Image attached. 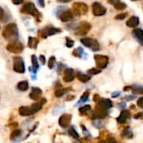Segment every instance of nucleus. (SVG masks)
Returning <instances> with one entry per match:
<instances>
[{"label":"nucleus","mask_w":143,"mask_h":143,"mask_svg":"<svg viewBox=\"0 0 143 143\" xmlns=\"http://www.w3.org/2000/svg\"><path fill=\"white\" fill-rule=\"evenodd\" d=\"M74 79H75V75H74V70L72 69H67V70H65L63 80L65 82H70Z\"/></svg>","instance_id":"13"},{"label":"nucleus","mask_w":143,"mask_h":143,"mask_svg":"<svg viewBox=\"0 0 143 143\" xmlns=\"http://www.w3.org/2000/svg\"><path fill=\"white\" fill-rule=\"evenodd\" d=\"M89 99V92L88 91H85L84 94L81 95V98H80V101H83V102H85V101H87Z\"/></svg>","instance_id":"32"},{"label":"nucleus","mask_w":143,"mask_h":143,"mask_svg":"<svg viewBox=\"0 0 143 143\" xmlns=\"http://www.w3.org/2000/svg\"><path fill=\"white\" fill-rule=\"evenodd\" d=\"M22 134V131L20 130H14V131H13L12 133H11V135H10V138H11V140H13V139H16L17 137L18 136H20V135Z\"/></svg>","instance_id":"26"},{"label":"nucleus","mask_w":143,"mask_h":143,"mask_svg":"<svg viewBox=\"0 0 143 143\" xmlns=\"http://www.w3.org/2000/svg\"><path fill=\"white\" fill-rule=\"evenodd\" d=\"M3 36L6 39H15L18 37V28L15 24H8L3 30Z\"/></svg>","instance_id":"1"},{"label":"nucleus","mask_w":143,"mask_h":143,"mask_svg":"<svg viewBox=\"0 0 143 143\" xmlns=\"http://www.w3.org/2000/svg\"><path fill=\"white\" fill-rule=\"evenodd\" d=\"M138 24H139V18L138 17L132 16L126 21V25L130 28H136Z\"/></svg>","instance_id":"15"},{"label":"nucleus","mask_w":143,"mask_h":143,"mask_svg":"<svg viewBox=\"0 0 143 143\" xmlns=\"http://www.w3.org/2000/svg\"><path fill=\"white\" fill-rule=\"evenodd\" d=\"M73 11L77 16L85 15L88 12V6L84 3L77 2L73 4Z\"/></svg>","instance_id":"3"},{"label":"nucleus","mask_w":143,"mask_h":143,"mask_svg":"<svg viewBox=\"0 0 143 143\" xmlns=\"http://www.w3.org/2000/svg\"><path fill=\"white\" fill-rule=\"evenodd\" d=\"M118 1H119V0H108V2H109L110 3L113 4V5H114V4L116 3V2H118Z\"/></svg>","instance_id":"44"},{"label":"nucleus","mask_w":143,"mask_h":143,"mask_svg":"<svg viewBox=\"0 0 143 143\" xmlns=\"http://www.w3.org/2000/svg\"><path fill=\"white\" fill-rule=\"evenodd\" d=\"M141 116H142V113H138L137 115L135 116V119H139V118H141Z\"/></svg>","instance_id":"43"},{"label":"nucleus","mask_w":143,"mask_h":143,"mask_svg":"<svg viewBox=\"0 0 143 143\" xmlns=\"http://www.w3.org/2000/svg\"><path fill=\"white\" fill-rule=\"evenodd\" d=\"M38 43H39V40L37 39L32 38V37H29V48L36 49Z\"/></svg>","instance_id":"23"},{"label":"nucleus","mask_w":143,"mask_h":143,"mask_svg":"<svg viewBox=\"0 0 143 143\" xmlns=\"http://www.w3.org/2000/svg\"><path fill=\"white\" fill-rule=\"evenodd\" d=\"M137 105H138V106H140L141 108L143 107V97H141L139 100H138V101H137Z\"/></svg>","instance_id":"36"},{"label":"nucleus","mask_w":143,"mask_h":143,"mask_svg":"<svg viewBox=\"0 0 143 143\" xmlns=\"http://www.w3.org/2000/svg\"><path fill=\"white\" fill-rule=\"evenodd\" d=\"M60 31H61L60 29H56V28L47 27L41 31V36H42L43 38H47L48 36H51V35H54L55 34L60 33Z\"/></svg>","instance_id":"10"},{"label":"nucleus","mask_w":143,"mask_h":143,"mask_svg":"<svg viewBox=\"0 0 143 143\" xmlns=\"http://www.w3.org/2000/svg\"><path fill=\"white\" fill-rule=\"evenodd\" d=\"M114 8L117 9V10H124V9L126 8V4L125 3L118 1L114 4Z\"/></svg>","instance_id":"24"},{"label":"nucleus","mask_w":143,"mask_h":143,"mask_svg":"<svg viewBox=\"0 0 143 143\" xmlns=\"http://www.w3.org/2000/svg\"><path fill=\"white\" fill-rule=\"evenodd\" d=\"M32 59V64H33V68L34 69V70L36 71L37 69L39 68V63H38V59H37L35 55H32L31 57Z\"/></svg>","instance_id":"27"},{"label":"nucleus","mask_w":143,"mask_h":143,"mask_svg":"<svg viewBox=\"0 0 143 143\" xmlns=\"http://www.w3.org/2000/svg\"><path fill=\"white\" fill-rule=\"evenodd\" d=\"M92 12L95 16H102L106 13V8L99 3H94L92 4Z\"/></svg>","instance_id":"9"},{"label":"nucleus","mask_w":143,"mask_h":143,"mask_svg":"<svg viewBox=\"0 0 143 143\" xmlns=\"http://www.w3.org/2000/svg\"><path fill=\"white\" fill-rule=\"evenodd\" d=\"M58 1L60 3H69V2H70L71 0H58Z\"/></svg>","instance_id":"46"},{"label":"nucleus","mask_w":143,"mask_h":143,"mask_svg":"<svg viewBox=\"0 0 143 143\" xmlns=\"http://www.w3.org/2000/svg\"><path fill=\"white\" fill-rule=\"evenodd\" d=\"M69 134H70L71 136H73L74 138H79V134L76 132V131L75 130L74 127L70 128V130H69Z\"/></svg>","instance_id":"29"},{"label":"nucleus","mask_w":143,"mask_h":143,"mask_svg":"<svg viewBox=\"0 0 143 143\" xmlns=\"http://www.w3.org/2000/svg\"><path fill=\"white\" fill-rule=\"evenodd\" d=\"M67 90L66 89H59V90H57L56 91H55V96L58 98L61 97V96H63L64 94L66 93Z\"/></svg>","instance_id":"28"},{"label":"nucleus","mask_w":143,"mask_h":143,"mask_svg":"<svg viewBox=\"0 0 143 143\" xmlns=\"http://www.w3.org/2000/svg\"><path fill=\"white\" fill-rule=\"evenodd\" d=\"M132 1H136V0H132Z\"/></svg>","instance_id":"48"},{"label":"nucleus","mask_w":143,"mask_h":143,"mask_svg":"<svg viewBox=\"0 0 143 143\" xmlns=\"http://www.w3.org/2000/svg\"><path fill=\"white\" fill-rule=\"evenodd\" d=\"M39 59H40V61H41V63H42L43 64H45V57L44 56V55H40Z\"/></svg>","instance_id":"41"},{"label":"nucleus","mask_w":143,"mask_h":143,"mask_svg":"<svg viewBox=\"0 0 143 143\" xmlns=\"http://www.w3.org/2000/svg\"><path fill=\"white\" fill-rule=\"evenodd\" d=\"M91 29L90 24L87 22H81L75 29V34L77 35H85Z\"/></svg>","instance_id":"7"},{"label":"nucleus","mask_w":143,"mask_h":143,"mask_svg":"<svg viewBox=\"0 0 143 143\" xmlns=\"http://www.w3.org/2000/svg\"><path fill=\"white\" fill-rule=\"evenodd\" d=\"M76 77L78 78V80H80L81 82H87L90 80V76L84 75V74H80V73H77Z\"/></svg>","instance_id":"22"},{"label":"nucleus","mask_w":143,"mask_h":143,"mask_svg":"<svg viewBox=\"0 0 143 143\" xmlns=\"http://www.w3.org/2000/svg\"><path fill=\"white\" fill-rule=\"evenodd\" d=\"M70 120H71V116H70V115L64 114L63 116H60V118H59V126H60L61 127H63V128L68 127V126L70 125Z\"/></svg>","instance_id":"11"},{"label":"nucleus","mask_w":143,"mask_h":143,"mask_svg":"<svg viewBox=\"0 0 143 143\" xmlns=\"http://www.w3.org/2000/svg\"><path fill=\"white\" fill-rule=\"evenodd\" d=\"M99 105L102 109H109L112 106V102L111 100H110L109 99H102L98 101Z\"/></svg>","instance_id":"16"},{"label":"nucleus","mask_w":143,"mask_h":143,"mask_svg":"<svg viewBox=\"0 0 143 143\" xmlns=\"http://www.w3.org/2000/svg\"><path fill=\"white\" fill-rule=\"evenodd\" d=\"M127 16V13H120V14L116 15L115 17V19H117V20H122L124 19Z\"/></svg>","instance_id":"33"},{"label":"nucleus","mask_w":143,"mask_h":143,"mask_svg":"<svg viewBox=\"0 0 143 143\" xmlns=\"http://www.w3.org/2000/svg\"><path fill=\"white\" fill-rule=\"evenodd\" d=\"M41 94H42V90H41L39 88H35V87H34V88H32V91L29 95V97L32 100H36L39 99Z\"/></svg>","instance_id":"14"},{"label":"nucleus","mask_w":143,"mask_h":143,"mask_svg":"<svg viewBox=\"0 0 143 143\" xmlns=\"http://www.w3.org/2000/svg\"><path fill=\"white\" fill-rule=\"evenodd\" d=\"M13 70L18 73H24L25 67L24 63L21 57H15L13 58Z\"/></svg>","instance_id":"8"},{"label":"nucleus","mask_w":143,"mask_h":143,"mask_svg":"<svg viewBox=\"0 0 143 143\" xmlns=\"http://www.w3.org/2000/svg\"><path fill=\"white\" fill-rule=\"evenodd\" d=\"M132 34L134 35L135 38L139 41V43L142 44L143 43V31L141 29H136L132 31Z\"/></svg>","instance_id":"17"},{"label":"nucleus","mask_w":143,"mask_h":143,"mask_svg":"<svg viewBox=\"0 0 143 143\" xmlns=\"http://www.w3.org/2000/svg\"><path fill=\"white\" fill-rule=\"evenodd\" d=\"M105 116H106V112L105 111V110H103L102 108L101 109H96L95 113L92 115V116H93V118H104Z\"/></svg>","instance_id":"20"},{"label":"nucleus","mask_w":143,"mask_h":143,"mask_svg":"<svg viewBox=\"0 0 143 143\" xmlns=\"http://www.w3.org/2000/svg\"><path fill=\"white\" fill-rule=\"evenodd\" d=\"M3 17V8H0V20L2 19Z\"/></svg>","instance_id":"42"},{"label":"nucleus","mask_w":143,"mask_h":143,"mask_svg":"<svg viewBox=\"0 0 143 143\" xmlns=\"http://www.w3.org/2000/svg\"><path fill=\"white\" fill-rule=\"evenodd\" d=\"M39 4L41 7H44V0H39Z\"/></svg>","instance_id":"45"},{"label":"nucleus","mask_w":143,"mask_h":143,"mask_svg":"<svg viewBox=\"0 0 143 143\" xmlns=\"http://www.w3.org/2000/svg\"><path fill=\"white\" fill-rule=\"evenodd\" d=\"M95 64L99 69H104L107 66L109 63V59L105 55H101V54H95Z\"/></svg>","instance_id":"6"},{"label":"nucleus","mask_w":143,"mask_h":143,"mask_svg":"<svg viewBox=\"0 0 143 143\" xmlns=\"http://www.w3.org/2000/svg\"><path fill=\"white\" fill-rule=\"evenodd\" d=\"M7 50L13 54H19L24 50V45L18 41H13L7 45Z\"/></svg>","instance_id":"4"},{"label":"nucleus","mask_w":143,"mask_h":143,"mask_svg":"<svg viewBox=\"0 0 143 143\" xmlns=\"http://www.w3.org/2000/svg\"><path fill=\"white\" fill-rule=\"evenodd\" d=\"M130 131H131V128H130V127L126 128L125 130H124V131L122 132V136H126V135H127Z\"/></svg>","instance_id":"37"},{"label":"nucleus","mask_w":143,"mask_h":143,"mask_svg":"<svg viewBox=\"0 0 143 143\" xmlns=\"http://www.w3.org/2000/svg\"><path fill=\"white\" fill-rule=\"evenodd\" d=\"M107 143H116V141L112 137H110L108 141H107Z\"/></svg>","instance_id":"40"},{"label":"nucleus","mask_w":143,"mask_h":143,"mask_svg":"<svg viewBox=\"0 0 143 143\" xmlns=\"http://www.w3.org/2000/svg\"><path fill=\"white\" fill-rule=\"evenodd\" d=\"M90 110V105H84L83 107L80 108V112L81 114H85L87 111H89Z\"/></svg>","instance_id":"31"},{"label":"nucleus","mask_w":143,"mask_h":143,"mask_svg":"<svg viewBox=\"0 0 143 143\" xmlns=\"http://www.w3.org/2000/svg\"><path fill=\"white\" fill-rule=\"evenodd\" d=\"M80 42L84 44L85 46L88 48H90L92 50L94 51H96V50L100 49V45L98 44V42L94 39L91 38H84L80 39Z\"/></svg>","instance_id":"5"},{"label":"nucleus","mask_w":143,"mask_h":143,"mask_svg":"<svg viewBox=\"0 0 143 143\" xmlns=\"http://www.w3.org/2000/svg\"><path fill=\"white\" fill-rule=\"evenodd\" d=\"M19 114L23 116H30V115L34 114L32 110L30 109V107H28V106H22L19 108Z\"/></svg>","instance_id":"19"},{"label":"nucleus","mask_w":143,"mask_h":143,"mask_svg":"<svg viewBox=\"0 0 143 143\" xmlns=\"http://www.w3.org/2000/svg\"><path fill=\"white\" fill-rule=\"evenodd\" d=\"M99 73H100V70H98L96 68H92L88 70V74H90V75H96V74Z\"/></svg>","instance_id":"34"},{"label":"nucleus","mask_w":143,"mask_h":143,"mask_svg":"<svg viewBox=\"0 0 143 143\" xmlns=\"http://www.w3.org/2000/svg\"><path fill=\"white\" fill-rule=\"evenodd\" d=\"M21 12L23 13H26V14H30L32 16H34L38 20H39L40 18H41L40 13L38 11V9L35 8L34 4L33 3H25L24 5L22 7Z\"/></svg>","instance_id":"2"},{"label":"nucleus","mask_w":143,"mask_h":143,"mask_svg":"<svg viewBox=\"0 0 143 143\" xmlns=\"http://www.w3.org/2000/svg\"><path fill=\"white\" fill-rule=\"evenodd\" d=\"M73 16L74 15L71 10H66L61 13L60 16H59V18H60V20L63 22H68L72 19Z\"/></svg>","instance_id":"12"},{"label":"nucleus","mask_w":143,"mask_h":143,"mask_svg":"<svg viewBox=\"0 0 143 143\" xmlns=\"http://www.w3.org/2000/svg\"><path fill=\"white\" fill-rule=\"evenodd\" d=\"M55 64V57L54 56H51L49 59V63H48V66L49 69H53Z\"/></svg>","instance_id":"30"},{"label":"nucleus","mask_w":143,"mask_h":143,"mask_svg":"<svg viewBox=\"0 0 143 143\" xmlns=\"http://www.w3.org/2000/svg\"><path fill=\"white\" fill-rule=\"evenodd\" d=\"M12 2L13 4H16V5H18V4H21L23 2H24V0H12Z\"/></svg>","instance_id":"38"},{"label":"nucleus","mask_w":143,"mask_h":143,"mask_svg":"<svg viewBox=\"0 0 143 143\" xmlns=\"http://www.w3.org/2000/svg\"><path fill=\"white\" fill-rule=\"evenodd\" d=\"M66 46L68 48H71L74 46V41L70 39H68L67 38V40H66Z\"/></svg>","instance_id":"35"},{"label":"nucleus","mask_w":143,"mask_h":143,"mask_svg":"<svg viewBox=\"0 0 143 143\" xmlns=\"http://www.w3.org/2000/svg\"><path fill=\"white\" fill-rule=\"evenodd\" d=\"M121 95V92H119V91H117V92H113L112 93V97H114V98H116V97H118V96Z\"/></svg>","instance_id":"39"},{"label":"nucleus","mask_w":143,"mask_h":143,"mask_svg":"<svg viewBox=\"0 0 143 143\" xmlns=\"http://www.w3.org/2000/svg\"><path fill=\"white\" fill-rule=\"evenodd\" d=\"M129 116H130V111H129V110H122L121 115H120V116L117 118V121L119 123H124L127 120Z\"/></svg>","instance_id":"18"},{"label":"nucleus","mask_w":143,"mask_h":143,"mask_svg":"<svg viewBox=\"0 0 143 143\" xmlns=\"http://www.w3.org/2000/svg\"><path fill=\"white\" fill-rule=\"evenodd\" d=\"M99 143H107V141H100Z\"/></svg>","instance_id":"47"},{"label":"nucleus","mask_w":143,"mask_h":143,"mask_svg":"<svg viewBox=\"0 0 143 143\" xmlns=\"http://www.w3.org/2000/svg\"><path fill=\"white\" fill-rule=\"evenodd\" d=\"M28 88H29V83H28V81H26V80L20 81L18 84V89L19 90L25 91L28 90Z\"/></svg>","instance_id":"21"},{"label":"nucleus","mask_w":143,"mask_h":143,"mask_svg":"<svg viewBox=\"0 0 143 143\" xmlns=\"http://www.w3.org/2000/svg\"><path fill=\"white\" fill-rule=\"evenodd\" d=\"M42 108V104H41L40 102H37V103H34L32 105V106L30 107V109L32 110V111H33V113H35L37 111H39V110Z\"/></svg>","instance_id":"25"}]
</instances>
